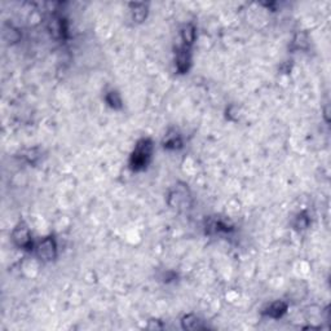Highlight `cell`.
I'll list each match as a JSON object with an SVG mask.
<instances>
[{
	"mask_svg": "<svg viewBox=\"0 0 331 331\" xmlns=\"http://www.w3.org/2000/svg\"><path fill=\"white\" fill-rule=\"evenodd\" d=\"M181 326L184 330H205L206 326L203 325V321L194 315H186L181 318Z\"/></svg>",
	"mask_w": 331,
	"mask_h": 331,
	"instance_id": "9c48e42d",
	"label": "cell"
},
{
	"mask_svg": "<svg viewBox=\"0 0 331 331\" xmlns=\"http://www.w3.org/2000/svg\"><path fill=\"white\" fill-rule=\"evenodd\" d=\"M105 101H106L107 106L112 107V109L114 110L123 109V101H122V97L118 91H109V92L105 95Z\"/></svg>",
	"mask_w": 331,
	"mask_h": 331,
	"instance_id": "8fae6325",
	"label": "cell"
},
{
	"mask_svg": "<svg viewBox=\"0 0 331 331\" xmlns=\"http://www.w3.org/2000/svg\"><path fill=\"white\" fill-rule=\"evenodd\" d=\"M195 38H197V29L193 24H188L181 30V40H183V46L190 47L194 44Z\"/></svg>",
	"mask_w": 331,
	"mask_h": 331,
	"instance_id": "30bf717a",
	"label": "cell"
},
{
	"mask_svg": "<svg viewBox=\"0 0 331 331\" xmlns=\"http://www.w3.org/2000/svg\"><path fill=\"white\" fill-rule=\"evenodd\" d=\"M12 241L16 245L18 249L25 250V251H31L34 247L33 235H31L29 225L25 222H21L14 227L13 232H12Z\"/></svg>",
	"mask_w": 331,
	"mask_h": 331,
	"instance_id": "3957f363",
	"label": "cell"
},
{
	"mask_svg": "<svg viewBox=\"0 0 331 331\" xmlns=\"http://www.w3.org/2000/svg\"><path fill=\"white\" fill-rule=\"evenodd\" d=\"M175 65L179 74H186L192 66V53L190 48L185 46L179 47L175 55Z\"/></svg>",
	"mask_w": 331,
	"mask_h": 331,
	"instance_id": "5b68a950",
	"label": "cell"
},
{
	"mask_svg": "<svg viewBox=\"0 0 331 331\" xmlns=\"http://www.w3.org/2000/svg\"><path fill=\"white\" fill-rule=\"evenodd\" d=\"M154 151V143L153 140L149 137H143L139 140L135 145L134 151L129 157V168L134 172H141L146 170L151 161Z\"/></svg>",
	"mask_w": 331,
	"mask_h": 331,
	"instance_id": "6da1fadb",
	"label": "cell"
},
{
	"mask_svg": "<svg viewBox=\"0 0 331 331\" xmlns=\"http://www.w3.org/2000/svg\"><path fill=\"white\" fill-rule=\"evenodd\" d=\"M35 254L43 261H52L57 257V242L53 235L44 237L43 239L36 244Z\"/></svg>",
	"mask_w": 331,
	"mask_h": 331,
	"instance_id": "277c9868",
	"label": "cell"
},
{
	"mask_svg": "<svg viewBox=\"0 0 331 331\" xmlns=\"http://www.w3.org/2000/svg\"><path fill=\"white\" fill-rule=\"evenodd\" d=\"M310 223H311V219L310 216H308V214H306V212H300V214L295 217L294 228H295L296 230H304L310 227Z\"/></svg>",
	"mask_w": 331,
	"mask_h": 331,
	"instance_id": "7c38bea8",
	"label": "cell"
},
{
	"mask_svg": "<svg viewBox=\"0 0 331 331\" xmlns=\"http://www.w3.org/2000/svg\"><path fill=\"white\" fill-rule=\"evenodd\" d=\"M167 203L170 207L178 208H189L192 206V194L185 183H178L170 190L167 195Z\"/></svg>",
	"mask_w": 331,
	"mask_h": 331,
	"instance_id": "7a4b0ae2",
	"label": "cell"
},
{
	"mask_svg": "<svg viewBox=\"0 0 331 331\" xmlns=\"http://www.w3.org/2000/svg\"><path fill=\"white\" fill-rule=\"evenodd\" d=\"M129 11H131L132 19L137 24H141L148 17L149 6L145 3H131L129 4Z\"/></svg>",
	"mask_w": 331,
	"mask_h": 331,
	"instance_id": "ba28073f",
	"label": "cell"
},
{
	"mask_svg": "<svg viewBox=\"0 0 331 331\" xmlns=\"http://www.w3.org/2000/svg\"><path fill=\"white\" fill-rule=\"evenodd\" d=\"M162 145H163V148L166 150H179V149H183L184 143L183 139H181V136L178 132L170 131L166 135V137H164Z\"/></svg>",
	"mask_w": 331,
	"mask_h": 331,
	"instance_id": "52a82bcc",
	"label": "cell"
},
{
	"mask_svg": "<svg viewBox=\"0 0 331 331\" xmlns=\"http://www.w3.org/2000/svg\"><path fill=\"white\" fill-rule=\"evenodd\" d=\"M288 308H289V304L286 303V301L277 300V301H273V303H272L271 305L264 311L263 315L269 318H273V320H278V318L283 317V316L286 315Z\"/></svg>",
	"mask_w": 331,
	"mask_h": 331,
	"instance_id": "8992f818",
	"label": "cell"
}]
</instances>
